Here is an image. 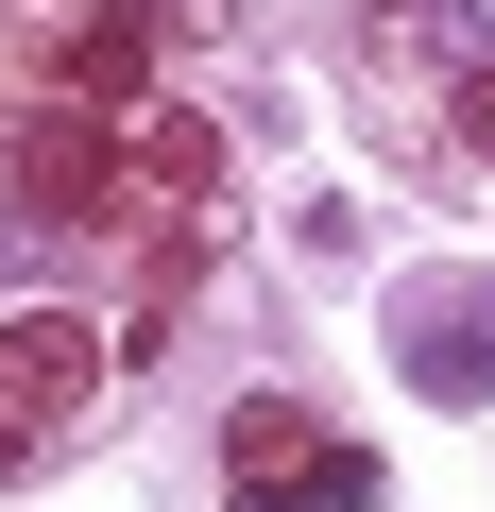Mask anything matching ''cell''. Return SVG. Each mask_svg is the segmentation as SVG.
<instances>
[{
	"label": "cell",
	"instance_id": "7a4b0ae2",
	"mask_svg": "<svg viewBox=\"0 0 495 512\" xmlns=\"http://www.w3.org/2000/svg\"><path fill=\"white\" fill-rule=\"evenodd\" d=\"M393 376H410V393H444V410H478V393H495V256H461V274L393 291Z\"/></svg>",
	"mask_w": 495,
	"mask_h": 512
},
{
	"label": "cell",
	"instance_id": "3957f363",
	"mask_svg": "<svg viewBox=\"0 0 495 512\" xmlns=\"http://www.w3.org/2000/svg\"><path fill=\"white\" fill-rule=\"evenodd\" d=\"M103 393V325H69V308H18L0 325V461H18L35 427H69Z\"/></svg>",
	"mask_w": 495,
	"mask_h": 512
},
{
	"label": "cell",
	"instance_id": "277c9868",
	"mask_svg": "<svg viewBox=\"0 0 495 512\" xmlns=\"http://www.w3.org/2000/svg\"><path fill=\"white\" fill-rule=\"evenodd\" d=\"M444 120H461V137H478V154H495V52H478V69H461V103H444Z\"/></svg>",
	"mask_w": 495,
	"mask_h": 512
},
{
	"label": "cell",
	"instance_id": "6da1fadb",
	"mask_svg": "<svg viewBox=\"0 0 495 512\" xmlns=\"http://www.w3.org/2000/svg\"><path fill=\"white\" fill-rule=\"evenodd\" d=\"M222 495H239V512H376V461L325 444L291 393H239V427H222Z\"/></svg>",
	"mask_w": 495,
	"mask_h": 512
}]
</instances>
